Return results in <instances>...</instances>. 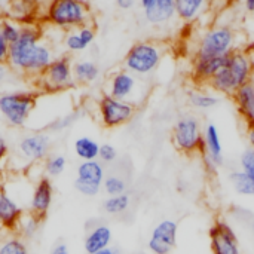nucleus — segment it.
I'll list each match as a JSON object with an SVG mask.
<instances>
[{"label":"nucleus","instance_id":"1","mask_svg":"<svg viewBox=\"0 0 254 254\" xmlns=\"http://www.w3.org/2000/svg\"><path fill=\"white\" fill-rule=\"evenodd\" d=\"M54 60V51L42 40L37 24L24 25L19 39L9 48L7 67L15 73L39 77Z\"/></svg>","mask_w":254,"mask_h":254},{"label":"nucleus","instance_id":"2","mask_svg":"<svg viewBox=\"0 0 254 254\" xmlns=\"http://www.w3.org/2000/svg\"><path fill=\"white\" fill-rule=\"evenodd\" d=\"M45 19L57 28L71 31L85 25H91L92 12L86 1L54 0L46 4Z\"/></svg>","mask_w":254,"mask_h":254},{"label":"nucleus","instance_id":"3","mask_svg":"<svg viewBox=\"0 0 254 254\" xmlns=\"http://www.w3.org/2000/svg\"><path fill=\"white\" fill-rule=\"evenodd\" d=\"M165 45L155 40H140L135 42L127 52L124 58V68L141 79L153 74L164 57H165Z\"/></svg>","mask_w":254,"mask_h":254},{"label":"nucleus","instance_id":"4","mask_svg":"<svg viewBox=\"0 0 254 254\" xmlns=\"http://www.w3.org/2000/svg\"><path fill=\"white\" fill-rule=\"evenodd\" d=\"M238 49V33L226 24H214L198 39L193 58H211L229 55Z\"/></svg>","mask_w":254,"mask_h":254},{"label":"nucleus","instance_id":"5","mask_svg":"<svg viewBox=\"0 0 254 254\" xmlns=\"http://www.w3.org/2000/svg\"><path fill=\"white\" fill-rule=\"evenodd\" d=\"M107 92L110 97L129 103L135 107L144 104L149 95V85L144 79L127 71L125 68L115 71L107 80Z\"/></svg>","mask_w":254,"mask_h":254},{"label":"nucleus","instance_id":"6","mask_svg":"<svg viewBox=\"0 0 254 254\" xmlns=\"http://www.w3.org/2000/svg\"><path fill=\"white\" fill-rule=\"evenodd\" d=\"M171 141L174 147L185 155L199 153L202 156L205 153L204 129L195 116H182L176 122L171 132Z\"/></svg>","mask_w":254,"mask_h":254},{"label":"nucleus","instance_id":"7","mask_svg":"<svg viewBox=\"0 0 254 254\" xmlns=\"http://www.w3.org/2000/svg\"><path fill=\"white\" fill-rule=\"evenodd\" d=\"M36 107V95L27 91H10L0 94V113L15 128L25 125Z\"/></svg>","mask_w":254,"mask_h":254},{"label":"nucleus","instance_id":"8","mask_svg":"<svg viewBox=\"0 0 254 254\" xmlns=\"http://www.w3.org/2000/svg\"><path fill=\"white\" fill-rule=\"evenodd\" d=\"M135 110V106L113 98L109 94H103L98 100L100 121L106 128H118L128 124L134 118Z\"/></svg>","mask_w":254,"mask_h":254},{"label":"nucleus","instance_id":"9","mask_svg":"<svg viewBox=\"0 0 254 254\" xmlns=\"http://www.w3.org/2000/svg\"><path fill=\"white\" fill-rule=\"evenodd\" d=\"M73 82V65L68 57H57L39 76V83L43 86V89L51 92L63 91L71 86Z\"/></svg>","mask_w":254,"mask_h":254},{"label":"nucleus","instance_id":"10","mask_svg":"<svg viewBox=\"0 0 254 254\" xmlns=\"http://www.w3.org/2000/svg\"><path fill=\"white\" fill-rule=\"evenodd\" d=\"M106 179L104 167L100 161L80 162L76 170L74 189L83 196H97Z\"/></svg>","mask_w":254,"mask_h":254},{"label":"nucleus","instance_id":"11","mask_svg":"<svg viewBox=\"0 0 254 254\" xmlns=\"http://www.w3.org/2000/svg\"><path fill=\"white\" fill-rule=\"evenodd\" d=\"M213 254H241L235 229L223 219H217L208 229Z\"/></svg>","mask_w":254,"mask_h":254},{"label":"nucleus","instance_id":"12","mask_svg":"<svg viewBox=\"0 0 254 254\" xmlns=\"http://www.w3.org/2000/svg\"><path fill=\"white\" fill-rule=\"evenodd\" d=\"M177 222L165 219L159 222L147 241V249L152 254H171L177 243Z\"/></svg>","mask_w":254,"mask_h":254},{"label":"nucleus","instance_id":"13","mask_svg":"<svg viewBox=\"0 0 254 254\" xmlns=\"http://www.w3.org/2000/svg\"><path fill=\"white\" fill-rule=\"evenodd\" d=\"M51 150V138L45 132H31L24 135L18 143V152L27 162L46 161Z\"/></svg>","mask_w":254,"mask_h":254},{"label":"nucleus","instance_id":"14","mask_svg":"<svg viewBox=\"0 0 254 254\" xmlns=\"http://www.w3.org/2000/svg\"><path fill=\"white\" fill-rule=\"evenodd\" d=\"M140 7L143 9L144 19L152 25H165L176 16L174 0H141Z\"/></svg>","mask_w":254,"mask_h":254},{"label":"nucleus","instance_id":"15","mask_svg":"<svg viewBox=\"0 0 254 254\" xmlns=\"http://www.w3.org/2000/svg\"><path fill=\"white\" fill-rule=\"evenodd\" d=\"M226 68L231 71V74L234 76V79L237 80L240 88L247 83H252L254 74V63L252 55L246 49H243V48L235 49L229 55Z\"/></svg>","mask_w":254,"mask_h":254},{"label":"nucleus","instance_id":"16","mask_svg":"<svg viewBox=\"0 0 254 254\" xmlns=\"http://www.w3.org/2000/svg\"><path fill=\"white\" fill-rule=\"evenodd\" d=\"M231 55V54H229ZM229 55L192 60V77L196 83H208L220 70L228 65Z\"/></svg>","mask_w":254,"mask_h":254},{"label":"nucleus","instance_id":"17","mask_svg":"<svg viewBox=\"0 0 254 254\" xmlns=\"http://www.w3.org/2000/svg\"><path fill=\"white\" fill-rule=\"evenodd\" d=\"M52 201H54L52 182L48 177H42L34 186L30 201V213H33L40 219H45L52 207Z\"/></svg>","mask_w":254,"mask_h":254},{"label":"nucleus","instance_id":"18","mask_svg":"<svg viewBox=\"0 0 254 254\" xmlns=\"http://www.w3.org/2000/svg\"><path fill=\"white\" fill-rule=\"evenodd\" d=\"M22 216H24V211L19 207V204L15 199H12L4 190L0 189V228L4 232L16 234V229Z\"/></svg>","mask_w":254,"mask_h":254},{"label":"nucleus","instance_id":"19","mask_svg":"<svg viewBox=\"0 0 254 254\" xmlns=\"http://www.w3.org/2000/svg\"><path fill=\"white\" fill-rule=\"evenodd\" d=\"M112 240H113V232L112 229L101 223L94 226L85 237L83 240V249L86 254H95L101 250H106L109 247H112Z\"/></svg>","mask_w":254,"mask_h":254},{"label":"nucleus","instance_id":"20","mask_svg":"<svg viewBox=\"0 0 254 254\" xmlns=\"http://www.w3.org/2000/svg\"><path fill=\"white\" fill-rule=\"evenodd\" d=\"M204 143H205V153L202 155L204 159H210L217 167L223 165V147L220 134L216 125L208 124L204 128Z\"/></svg>","mask_w":254,"mask_h":254},{"label":"nucleus","instance_id":"21","mask_svg":"<svg viewBox=\"0 0 254 254\" xmlns=\"http://www.w3.org/2000/svg\"><path fill=\"white\" fill-rule=\"evenodd\" d=\"M235 106L249 127H254V83L241 86L232 97Z\"/></svg>","mask_w":254,"mask_h":254},{"label":"nucleus","instance_id":"22","mask_svg":"<svg viewBox=\"0 0 254 254\" xmlns=\"http://www.w3.org/2000/svg\"><path fill=\"white\" fill-rule=\"evenodd\" d=\"M37 4L33 1H12L7 4V13L4 16L19 22L22 27L24 25H36V12Z\"/></svg>","mask_w":254,"mask_h":254},{"label":"nucleus","instance_id":"23","mask_svg":"<svg viewBox=\"0 0 254 254\" xmlns=\"http://www.w3.org/2000/svg\"><path fill=\"white\" fill-rule=\"evenodd\" d=\"M174 1H176V16L188 24L196 21L208 9V3L205 0H174Z\"/></svg>","mask_w":254,"mask_h":254},{"label":"nucleus","instance_id":"24","mask_svg":"<svg viewBox=\"0 0 254 254\" xmlns=\"http://www.w3.org/2000/svg\"><path fill=\"white\" fill-rule=\"evenodd\" d=\"M213 91H216L217 94H222V95H229V97H234L235 92L240 89L237 80L234 79V76L231 74V71L225 67L223 70H220L208 83H207Z\"/></svg>","mask_w":254,"mask_h":254},{"label":"nucleus","instance_id":"25","mask_svg":"<svg viewBox=\"0 0 254 254\" xmlns=\"http://www.w3.org/2000/svg\"><path fill=\"white\" fill-rule=\"evenodd\" d=\"M100 68L91 60H80L73 64V77L79 83H92L98 79Z\"/></svg>","mask_w":254,"mask_h":254},{"label":"nucleus","instance_id":"26","mask_svg":"<svg viewBox=\"0 0 254 254\" xmlns=\"http://www.w3.org/2000/svg\"><path fill=\"white\" fill-rule=\"evenodd\" d=\"M74 153L82 162L88 161H98L100 153V143L91 137H79L74 141Z\"/></svg>","mask_w":254,"mask_h":254},{"label":"nucleus","instance_id":"27","mask_svg":"<svg viewBox=\"0 0 254 254\" xmlns=\"http://www.w3.org/2000/svg\"><path fill=\"white\" fill-rule=\"evenodd\" d=\"M0 254H30L25 241L15 232H0Z\"/></svg>","mask_w":254,"mask_h":254},{"label":"nucleus","instance_id":"28","mask_svg":"<svg viewBox=\"0 0 254 254\" xmlns=\"http://www.w3.org/2000/svg\"><path fill=\"white\" fill-rule=\"evenodd\" d=\"M42 222H43V219L34 216L33 213H27V214H24L22 219L19 220L16 234H18L22 240H31V238H34V237L39 234L40 226H42Z\"/></svg>","mask_w":254,"mask_h":254},{"label":"nucleus","instance_id":"29","mask_svg":"<svg viewBox=\"0 0 254 254\" xmlns=\"http://www.w3.org/2000/svg\"><path fill=\"white\" fill-rule=\"evenodd\" d=\"M189 101L193 107L201 109V110H208L213 109L219 104V97L213 92L208 91H199V89H193L189 92Z\"/></svg>","mask_w":254,"mask_h":254},{"label":"nucleus","instance_id":"30","mask_svg":"<svg viewBox=\"0 0 254 254\" xmlns=\"http://www.w3.org/2000/svg\"><path fill=\"white\" fill-rule=\"evenodd\" d=\"M229 182H231L232 188L237 190V193H240L243 196H254V185L247 177V174L243 173L241 170L232 171L229 174Z\"/></svg>","mask_w":254,"mask_h":254},{"label":"nucleus","instance_id":"31","mask_svg":"<svg viewBox=\"0 0 254 254\" xmlns=\"http://www.w3.org/2000/svg\"><path fill=\"white\" fill-rule=\"evenodd\" d=\"M129 205H131V198L128 193H124L118 196H109L107 199H104L103 210L110 216H118L125 213L129 208Z\"/></svg>","mask_w":254,"mask_h":254},{"label":"nucleus","instance_id":"32","mask_svg":"<svg viewBox=\"0 0 254 254\" xmlns=\"http://www.w3.org/2000/svg\"><path fill=\"white\" fill-rule=\"evenodd\" d=\"M21 31H22V25L19 22H16L7 16L0 18V33L9 45H13L19 39Z\"/></svg>","mask_w":254,"mask_h":254},{"label":"nucleus","instance_id":"33","mask_svg":"<svg viewBox=\"0 0 254 254\" xmlns=\"http://www.w3.org/2000/svg\"><path fill=\"white\" fill-rule=\"evenodd\" d=\"M67 167V161L63 155H51L46 158L43 170L48 177H60Z\"/></svg>","mask_w":254,"mask_h":254},{"label":"nucleus","instance_id":"34","mask_svg":"<svg viewBox=\"0 0 254 254\" xmlns=\"http://www.w3.org/2000/svg\"><path fill=\"white\" fill-rule=\"evenodd\" d=\"M103 189L109 196H118V195H124L127 193V183L122 177L119 176H106L104 183H103Z\"/></svg>","mask_w":254,"mask_h":254},{"label":"nucleus","instance_id":"35","mask_svg":"<svg viewBox=\"0 0 254 254\" xmlns=\"http://www.w3.org/2000/svg\"><path fill=\"white\" fill-rule=\"evenodd\" d=\"M80 113L79 112H73V113H68L63 118H58V119H54V122H51L48 125V129L51 131H55V132H60V131H64L67 128H70L77 119H79Z\"/></svg>","mask_w":254,"mask_h":254},{"label":"nucleus","instance_id":"36","mask_svg":"<svg viewBox=\"0 0 254 254\" xmlns=\"http://www.w3.org/2000/svg\"><path fill=\"white\" fill-rule=\"evenodd\" d=\"M64 43H65V48H67L70 52H82V51H85V49L88 48V46L83 43V40L80 39L77 30L67 31L65 39H64Z\"/></svg>","mask_w":254,"mask_h":254},{"label":"nucleus","instance_id":"37","mask_svg":"<svg viewBox=\"0 0 254 254\" xmlns=\"http://www.w3.org/2000/svg\"><path fill=\"white\" fill-rule=\"evenodd\" d=\"M240 164H241V171L247 174V177L252 180V183L254 185V152L252 149H247L241 155Z\"/></svg>","mask_w":254,"mask_h":254},{"label":"nucleus","instance_id":"38","mask_svg":"<svg viewBox=\"0 0 254 254\" xmlns=\"http://www.w3.org/2000/svg\"><path fill=\"white\" fill-rule=\"evenodd\" d=\"M118 158V150L115 146L109 144V143H104V144H100V153H98V161L101 164H112L115 162Z\"/></svg>","mask_w":254,"mask_h":254},{"label":"nucleus","instance_id":"39","mask_svg":"<svg viewBox=\"0 0 254 254\" xmlns=\"http://www.w3.org/2000/svg\"><path fill=\"white\" fill-rule=\"evenodd\" d=\"M77 33L80 36V39L83 40V43L86 46H89L94 40H95V28L92 25H85V27H80L77 28Z\"/></svg>","mask_w":254,"mask_h":254},{"label":"nucleus","instance_id":"40","mask_svg":"<svg viewBox=\"0 0 254 254\" xmlns=\"http://www.w3.org/2000/svg\"><path fill=\"white\" fill-rule=\"evenodd\" d=\"M9 48H10V45L4 40V37H3L1 33H0V64H7Z\"/></svg>","mask_w":254,"mask_h":254},{"label":"nucleus","instance_id":"41","mask_svg":"<svg viewBox=\"0 0 254 254\" xmlns=\"http://www.w3.org/2000/svg\"><path fill=\"white\" fill-rule=\"evenodd\" d=\"M51 254H68V247L65 243H57L52 250H51Z\"/></svg>","mask_w":254,"mask_h":254},{"label":"nucleus","instance_id":"42","mask_svg":"<svg viewBox=\"0 0 254 254\" xmlns=\"http://www.w3.org/2000/svg\"><path fill=\"white\" fill-rule=\"evenodd\" d=\"M7 150H9L7 141H6V140H4V137L0 134V162L7 156Z\"/></svg>","mask_w":254,"mask_h":254},{"label":"nucleus","instance_id":"43","mask_svg":"<svg viewBox=\"0 0 254 254\" xmlns=\"http://www.w3.org/2000/svg\"><path fill=\"white\" fill-rule=\"evenodd\" d=\"M10 68L7 67V64H0V85L9 77Z\"/></svg>","mask_w":254,"mask_h":254},{"label":"nucleus","instance_id":"44","mask_svg":"<svg viewBox=\"0 0 254 254\" xmlns=\"http://www.w3.org/2000/svg\"><path fill=\"white\" fill-rule=\"evenodd\" d=\"M116 4H118V7H121V9H124V10H127V9H131V7H134V1L132 0H118L116 1Z\"/></svg>","mask_w":254,"mask_h":254},{"label":"nucleus","instance_id":"45","mask_svg":"<svg viewBox=\"0 0 254 254\" xmlns=\"http://www.w3.org/2000/svg\"><path fill=\"white\" fill-rule=\"evenodd\" d=\"M95 254H122V252L118 247H109V249L101 250V252H98V253Z\"/></svg>","mask_w":254,"mask_h":254},{"label":"nucleus","instance_id":"46","mask_svg":"<svg viewBox=\"0 0 254 254\" xmlns=\"http://www.w3.org/2000/svg\"><path fill=\"white\" fill-rule=\"evenodd\" d=\"M249 143L250 149L254 152V127H249Z\"/></svg>","mask_w":254,"mask_h":254},{"label":"nucleus","instance_id":"47","mask_svg":"<svg viewBox=\"0 0 254 254\" xmlns=\"http://www.w3.org/2000/svg\"><path fill=\"white\" fill-rule=\"evenodd\" d=\"M244 7H246L247 12H254V0H246Z\"/></svg>","mask_w":254,"mask_h":254},{"label":"nucleus","instance_id":"48","mask_svg":"<svg viewBox=\"0 0 254 254\" xmlns=\"http://www.w3.org/2000/svg\"><path fill=\"white\" fill-rule=\"evenodd\" d=\"M138 254H143V253H138Z\"/></svg>","mask_w":254,"mask_h":254}]
</instances>
